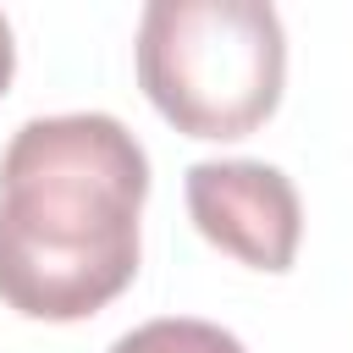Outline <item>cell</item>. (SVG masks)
Masks as SVG:
<instances>
[{
  "mask_svg": "<svg viewBox=\"0 0 353 353\" xmlns=\"http://www.w3.org/2000/svg\"><path fill=\"white\" fill-rule=\"evenodd\" d=\"M287 33L265 0H149L138 88L188 138H248L281 105Z\"/></svg>",
  "mask_w": 353,
  "mask_h": 353,
  "instance_id": "7a4b0ae2",
  "label": "cell"
},
{
  "mask_svg": "<svg viewBox=\"0 0 353 353\" xmlns=\"http://www.w3.org/2000/svg\"><path fill=\"white\" fill-rule=\"evenodd\" d=\"M143 143L105 110L33 116L0 154V303L72 325L138 276Z\"/></svg>",
  "mask_w": 353,
  "mask_h": 353,
  "instance_id": "6da1fadb",
  "label": "cell"
},
{
  "mask_svg": "<svg viewBox=\"0 0 353 353\" xmlns=\"http://www.w3.org/2000/svg\"><path fill=\"white\" fill-rule=\"evenodd\" d=\"M188 215L232 259L254 270H287L303 237V204L287 171L265 160H199L188 165Z\"/></svg>",
  "mask_w": 353,
  "mask_h": 353,
  "instance_id": "3957f363",
  "label": "cell"
},
{
  "mask_svg": "<svg viewBox=\"0 0 353 353\" xmlns=\"http://www.w3.org/2000/svg\"><path fill=\"white\" fill-rule=\"evenodd\" d=\"M11 72H17V44H11V22L0 11V94L11 88Z\"/></svg>",
  "mask_w": 353,
  "mask_h": 353,
  "instance_id": "5b68a950",
  "label": "cell"
},
{
  "mask_svg": "<svg viewBox=\"0 0 353 353\" xmlns=\"http://www.w3.org/2000/svg\"><path fill=\"white\" fill-rule=\"evenodd\" d=\"M110 353H248L232 331L193 320V314H165V320H143L127 336L110 342Z\"/></svg>",
  "mask_w": 353,
  "mask_h": 353,
  "instance_id": "277c9868",
  "label": "cell"
}]
</instances>
